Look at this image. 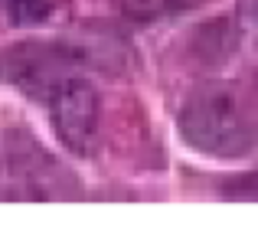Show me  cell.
<instances>
[{"instance_id": "1", "label": "cell", "mask_w": 258, "mask_h": 242, "mask_svg": "<svg viewBox=\"0 0 258 242\" xmlns=\"http://www.w3.org/2000/svg\"><path fill=\"white\" fill-rule=\"evenodd\" d=\"M180 134L209 157H245L255 147V125L229 85H200L180 108Z\"/></svg>"}, {"instance_id": "4", "label": "cell", "mask_w": 258, "mask_h": 242, "mask_svg": "<svg viewBox=\"0 0 258 242\" xmlns=\"http://www.w3.org/2000/svg\"><path fill=\"white\" fill-rule=\"evenodd\" d=\"M52 4H56V0H0L4 13L17 26H36V23H43V20L52 13Z\"/></svg>"}, {"instance_id": "6", "label": "cell", "mask_w": 258, "mask_h": 242, "mask_svg": "<svg viewBox=\"0 0 258 242\" xmlns=\"http://www.w3.org/2000/svg\"><path fill=\"white\" fill-rule=\"evenodd\" d=\"M239 17L248 30L258 33V0H239Z\"/></svg>"}, {"instance_id": "3", "label": "cell", "mask_w": 258, "mask_h": 242, "mask_svg": "<svg viewBox=\"0 0 258 242\" xmlns=\"http://www.w3.org/2000/svg\"><path fill=\"white\" fill-rule=\"evenodd\" d=\"M46 105H49L52 128L62 138V144L72 147L76 154H85L95 141V131H98V95H95V89L76 72L46 98Z\"/></svg>"}, {"instance_id": "2", "label": "cell", "mask_w": 258, "mask_h": 242, "mask_svg": "<svg viewBox=\"0 0 258 242\" xmlns=\"http://www.w3.org/2000/svg\"><path fill=\"white\" fill-rule=\"evenodd\" d=\"M79 59L62 43H20L0 52V79L30 98H46L69 76H76Z\"/></svg>"}, {"instance_id": "5", "label": "cell", "mask_w": 258, "mask_h": 242, "mask_svg": "<svg viewBox=\"0 0 258 242\" xmlns=\"http://www.w3.org/2000/svg\"><path fill=\"white\" fill-rule=\"evenodd\" d=\"M180 4L183 0H121V10L131 20L147 23V20H160V17H167V13H173Z\"/></svg>"}]
</instances>
